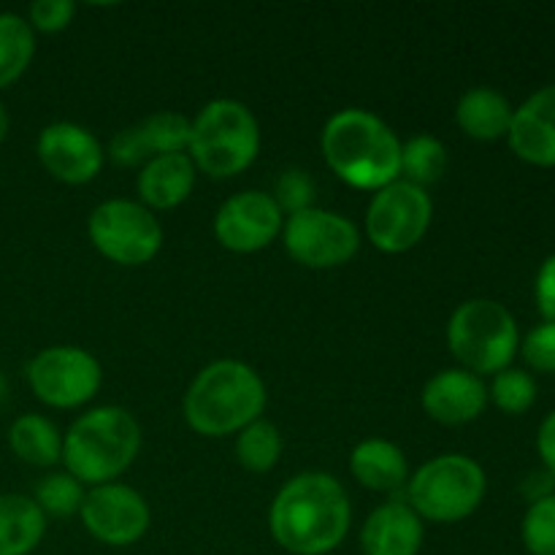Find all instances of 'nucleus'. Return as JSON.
Wrapping results in <instances>:
<instances>
[{"mask_svg": "<svg viewBox=\"0 0 555 555\" xmlns=\"http://www.w3.org/2000/svg\"><path fill=\"white\" fill-rule=\"evenodd\" d=\"M9 128H11L9 112H5L3 101H0V144H3V141H5V135H9Z\"/></svg>", "mask_w": 555, "mask_h": 555, "instance_id": "e433bc0d", "label": "nucleus"}, {"mask_svg": "<svg viewBox=\"0 0 555 555\" xmlns=\"http://www.w3.org/2000/svg\"><path fill=\"white\" fill-rule=\"evenodd\" d=\"M9 448L22 464L36 469H54L63 464V434L47 415L27 412L9 428Z\"/></svg>", "mask_w": 555, "mask_h": 555, "instance_id": "4be33fe9", "label": "nucleus"}, {"mask_svg": "<svg viewBox=\"0 0 555 555\" xmlns=\"http://www.w3.org/2000/svg\"><path fill=\"white\" fill-rule=\"evenodd\" d=\"M352 504L328 472H301L276 491L269 507L271 540L291 555H328L347 540Z\"/></svg>", "mask_w": 555, "mask_h": 555, "instance_id": "f257e3e1", "label": "nucleus"}, {"mask_svg": "<svg viewBox=\"0 0 555 555\" xmlns=\"http://www.w3.org/2000/svg\"><path fill=\"white\" fill-rule=\"evenodd\" d=\"M92 247L112 263L135 269L157 258L163 249V225L155 211L130 198H108L87 217Z\"/></svg>", "mask_w": 555, "mask_h": 555, "instance_id": "6e6552de", "label": "nucleus"}, {"mask_svg": "<svg viewBox=\"0 0 555 555\" xmlns=\"http://www.w3.org/2000/svg\"><path fill=\"white\" fill-rule=\"evenodd\" d=\"M188 155L206 177H238L260 155L258 117L236 98H215L193 117Z\"/></svg>", "mask_w": 555, "mask_h": 555, "instance_id": "39448f33", "label": "nucleus"}, {"mask_svg": "<svg viewBox=\"0 0 555 555\" xmlns=\"http://www.w3.org/2000/svg\"><path fill=\"white\" fill-rule=\"evenodd\" d=\"M81 526L92 540L108 547H130L146 537L152 526V509L144 493L125 482H106L85 493L79 509Z\"/></svg>", "mask_w": 555, "mask_h": 555, "instance_id": "f8f14e48", "label": "nucleus"}, {"mask_svg": "<svg viewBox=\"0 0 555 555\" xmlns=\"http://www.w3.org/2000/svg\"><path fill=\"white\" fill-rule=\"evenodd\" d=\"M507 144L518 160L537 168H555V85L531 92L515 106Z\"/></svg>", "mask_w": 555, "mask_h": 555, "instance_id": "dca6fc26", "label": "nucleus"}, {"mask_svg": "<svg viewBox=\"0 0 555 555\" xmlns=\"http://www.w3.org/2000/svg\"><path fill=\"white\" fill-rule=\"evenodd\" d=\"M448 146L431 133H417L401 141V177L404 182L428 190L448 171Z\"/></svg>", "mask_w": 555, "mask_h": 555, "instance_id": "b1692460", "label": "nucleus"}, {"mask_svg": "<svg viewBox=\"0 0 555 555\" xmlns=\"http://www.w3.org/2000/svg\"><path fill=\"white\" fill-rule=\"evenodd\" d=\"M282 448L285 444H282L280 428L266 417H258L247 428H242L233 442L236 461L242 464V469L253 472V475H269L280 464Z\"/></svg>", "mask_w": 555, "mask_h": 555, "instance_id": "393cba45", "label": "nucleus"}, {"mask_svg": "<svg viewBox=\"0 0 555 555\" xmlns=\"http://www.w3.org/2000/svg\"><path fill=\"white\" fill-rule=\"evenodd\" d=\"M135 130L150 160L160 155H188L193 119L179 112H155L135 122Z\"/></svg>", "mask_w": 555, "mask_h": 555, "instance_id": "a878e982", "label": "nucleus"}, {"mask_svg": "<svg viewBox=\"0 0 555 555\" xmlns=\"http://www.w3.org/2000/svg\"><path fill=\"white\" fill-rule=\"evenodd\" d=\"M285 215L271 193L242 190L231 195L215 215V238L236 255H253L271 247L282 236Z\"/></svg>", "mask_w": 555, "mask_h": 555, "instance_id": "ddd939ff", "label": "nucleus"}, {"mask_svg": "<svg viewBox=\"0 0 555 555\" xmlns=\"http://www.w3.org/2000/svg\"><path fill=\"white\" fill-rule=\"evenodd\" d=\"M195 171L190 155H160L146 160L135 177V193L139 204L150 211H171L182 206L193 195Z\"/></svg>", "mask_w": 555, "mask_h": 555, "instance_id": "a211bd4d", "label": "nucleus"}, {"mask_svg": "<svg viewBox=\"0 0 555 555\" xmlns=\"http://www.w3.org/2000/svg\"><path fill=\"white\" fill-rule=\"evenodd\" d=\"M74 16L76 3H70V0H36L27 9L25 20L33 27V33L54 36V33H63L74 22Z\"/></svg>", "mask_w": 555, "mask_h": 555, "instance_id": "2f4dec72", "label": "nucleus"}, {"mask_svg": "<svg viewBox=\"0 0 555 555\" xmlns=\"http://www.w3.org/2000/svg\"><path fill=\"white\" fill-rule=\"evenodd\" d=\"M271 198L276 201V206H280V211L285 217L312 209L314 179L309 177V171H304V168H285V171L276 177Z\"/></svg>", "mask_w": 555, "mask_h": 555, "instance_id": "c756f323", "label": "nucleus"}, {"mask_svg": "<svg viewBox=\"0 0 555 555\" xmlns=\"http://www.w3.org/2000/svg\"><path fill=\"white\" fill-rule=\"evenodd\" d=\"M139 450L141 426L133 412L117 404L92 406L63 434V469L85 488L119 482Z\"/></svg>", "mask_w": 555, "mask_h": 555, "instance_id": "20e7f679", "label": "nucleus"}, {"mask_svg": "<svg viewBox=\"0 0 555 555\" xmlns=\"http://www.w3.org/2000/svg\"><path fill=\"white\" fill-rule=\"evenodd\" d=\"M520 493H524L529 504L542 502V499L547 496H555V475H551L547 469L531 472V475L524 480V486H520Z\"/></svg>", "mask_w": 555, "mask_h": 555, "instance_id": "c9c22d12", "label": "nucleus"}, {"mask_svg": "<svg viewBox=\"0 0 555 555\" xmlns=\"http://www.w3.org/2000/svg\"><path fill=\"white\" fill-rule=\"evenodd\" d=\"M520 356L534 372L555 374V323L542 320L540 325H534L526 339H520Z\"/></svg>", "mask_w": 555, "mask_h": 555, "instance_id": "7c9ffc66", "label": "nucleus"}, {"mask_svg": "<svg viewBox=\"0 0 555 555\" xmlns=\"http://www.w3.org/2000/svg\"><path fill=\"white\" fill-rule=\"evenodd\" d=\"M515 106L493 87H472L455 103V125L475 141L507 139Z\"/></svg>", "mask_w": 555, "mask_h": 555, "instance_id": "aec40b11", "label": "nucleus"}, {"mask_svg": "<svg viewBox=\"0 0 555 555\" xmlns=\"http://www.w3.org/2000/svg\"><path fill=\"white\" fill-rule=\"evenodd\" d=\"M106 157H112V160L122 168H141L146 160H150V155H146L144 144H141V139H139V130H135V125H130V128H122L119 133H114V139L108 141Z\"/></svg>", "mask_w": 555, "mask_h": 555, "instance_id": "473e14b6", "label": "nucleus"}, {"mask_svg": "<svg viewBox=\"0 0 555 555\" xmlns=\"http://www.w3.org/2000/svg\"><path fill=\"white\" fill-rule=\"evenodd\" d=\"M282 244H285V253L304 269H339L350 263L361 249V228L347 215L312 206V209L285 217Z\"/></svg>", "mask_w": 555, "mask_h": 555, "instance_id": "9b49d317", "label": "nucleus"}, {"mask_svg": "<svg viewBox=\"0 0 555 555\" xmlns=\"http://www.w3.org/2000/svg\"><path fill=\"white\" fill-rule=\"evenodd\" d=\"M434 222V201L428 190L396 179L388 188L372 193L363 217L369 244L385 255L415 249Z\"/></svg>", "mask_w": 555, "mask_h": 555, "instance_id": "9d476101", "label": "nucleus"}, {"mask_svg": "<svg viewBox=\"0 0 555 555\" xmlns=\"http://www.w3.org/2000/svg\"><path fill=\"white\" fill-rule=\"evenodd\" d=\"M350 475L356 477L358 486L396 499L404 493L412 469L406 453L399 444L390 442V439L372 437L352 448Z\"/></svg>", "mask_w": 555, "mask_h": 555, "instance_id": "6ab92c4d", "label": "nucleus"}, {"mask_svg": "<svg viewBox=\"0 0 555 555\" xmlns=\"http://www.w3.org/2000/svg\"><path fill=\"white\" fill-rule=\"evenodd\" d=\"M36 57V33L25 16L0 14V90L16 85Z\"/></svg>", "mask_w": 555, "mask_h": 555, "instance_id": "5701e85b", "label": "nucleus"}, {"mask_svg": "<svg viewBox=\"0 0 555 555\" xmlns=\"http://www.w3.org/2000/svg\"><path fill=\"white\" fill-rule=\"evenodd\" d=\"M534 301L545 323H555V253L542 260L534 280Z\"/></svg>", "mask_w": 555, "mask_h": 555, "instance_id": "72a5a7b5", "label": "nucleus"}, {"mask_svg": "<svg viewBox=\"0 0 555 555\" xmlns=\"http://www.w3.org/2000/svg\"><path fill=\"white\" fill-rule=\"evenodd\" d=\"M266 383L249 363L220 358L201 369L182 399L184 423L198 437H236L242 428L263 417Z\"/></svg>", "mask_w": 555, "mask_h": 555, "instance_id": "7ed1b4c3", "label": "nucleus"}, {"mask_svg": "<svg viewBox=\"0 0 555 555\" xmlns=\"http://www.w3.org/2000/svg\"><path fill=\"white\" fill-rule=\"evenodd\" d=\"M320 152L336 179L352 190L377 193L401 177V139L369 108H341L328 117Z\"/></svg>", "mask_w": 555, "mask_h": 555, "instance_id": "f03ea898", "label": "nucleus"}, {"mask_svg": "<svg viewBox=\"0 0 555 555\" xmlns=\"http://www.w3.org/2000/svg\"><path fill=\"white\" fill-rule=\"evenodd\" d=\"M25 379L30 393L52 410H79L90 404L103 385V366L90 350L52 345L27 361Z\"/></svg>", "mask_w": 555, "mask_h": 555, "instance_id": "1a4fd4ad", "label": "nucleus"}, {"mask_svg": "<svg viewBox=\"0 0 555 555\" xmlns=\"http://www.w3.org/2000/svg\"><path fill=\"white\" fill-rule=\"evenodd\" d=\"M448 347L459 369L477 377H493L513 366L520 352L518 320L493 298H469L450 314Z\"/></svg>", "mask_w": 555, "mask_h": 555, "instance_id": "0eeeda50", "label": "nucleus"}, {"mask_svg": "<svg viewBox=\"0 0 555 555\" xmlns=\"http://www.w3.org/2000/svg\"><path fill=\"white\" fill-rule=\"evenodd\" d=\"M537 453L542 459V469L555 475V410L540 423V431H537Z\"/></svg>", "mask_w": 555, "mask_h": 555, "instance_id": "f704fd0d", "label": "nucleus"}, {"mask_svg": "<svg viewBox=\"0 0 555 555\" xmlns=\"http://www.w3.org/2000/svg\"><path fill=\"white\" fill-rule=\"evenodd\" d=\"M87 488L76 480L68 472H49L47 477H41L33 491V502L38 504L43 515L57 520H68L74 515H79L81 502H85Z\"/></svg>", "mask_w": 555, "mask_h": 555, "instance_id": "bb28decb", "label": "nucleus"}, {"mask_svg": "<svg viewBox=\"0 0 555 555\" xmlns=\"http://www.w3.org/2000/svg\"><path fill=\"white\" fill-rule=\"evenodd\" d=\"M5 399H9V379H5V374L0 372V406H3Z\"/></svg>", "mask_w": 555, "mask_h": 555, "instance_id": "4c0bfd02", "label": "nucleus"}, {"mask_svg": "<svg viewBox=\"0 0 555 555\" xmlns=\"http://www.w3.org/2000/svg\"><path fill=\"white\" fill-rule=\"evenodd\" d=\"M423 542H426V524L404 502V496L388 499L363 520V555H417L423 551Z\"/></svg>", "mask_w": 555, "mask_h": 555, "instance_id": "f3484780", "label": "nucleus"}, {"mask_svg": "<svg viewBox=\"0 0 555 555\" xmlns=\"http://www.w3.org/2000/svg\"><path fill=\"white\" fill-rule=\"evenodd\" d=\"M537 393H540V388H537L534 374L509 366L493 374L488 401H493V406L504 415H526L537 404Z\"/></svg>", "mask_w": 555, "mask_h": 555, "instance_id": "cd10ccee", "label": "nucleus"}, {"mask_svg": "<svg viewBox=\"0 0 555 555\" xmlns=\"http://www.w3.org/2000/svg\"><path fill=\"white\" fill-rule=\"evenodd\" d=\"M47 515L25 493H0V555H30L47 534Z\"/></svg>", "mask_w": 555, "mask_h": 555, "instance_id": "412c9836", "label": "nucleus"}, {"mask_svg": "<svg viewBox=\"0 0 555 555\" xmlns=\"http://www.w3.org/2000/svg\"><path fill=\"white\" fill-rule=\"evenodd\" d=\"M36 155L49 177L70 188L90 184L106 166V150L98 135L85 125L68 119L49 122L38 133Z\"/></svg>", "mask_w": 555, "mask_h": 555, "instance_id": "4468645a", "label": "nucleus"}, {"mask_svg": "<svg viewBox=\"0 0 555 555\" xmlns=\"http://www.w3.org/2000/svg\"><path fill=\"white\" fill-rule=\"evenodd\" d=\"M421 406L439 426H466L486 412L488 385L466 369H442L423 385Z\"/></svg>", "mask_w": 555, "mask_h": 555, "instance_id": "2eb2a0df", "label": "nucleus"}, {"mask_svg": "<svg viewBox=\"0 0 555 555\" xmlns=\"http://www.w3.org/2000/svg\"><path fill=\"white\" fill-rule=\"evenodd\" d=\"M520 540L531 555H555V496L529 504L520 524Z\"/></svg>", "mask_w": 555, "mask_h": 555, "instance_id": "c85d7f7f", "label": "nucleus"}, {"mask_svg": "<svg viewBox=\"0 0 555 555\" xmlns=\"http://www.w3.org/2000/svg\"><path fill=\"white\" fill-rule=\"evenodd\" d=\"M488 493L486 469L464 453H442L410 475L404 502L423 524H461L480 509Z\"/></svg>", "mask_w": 555, "mask_h": 555, "instance_id": "423d86ee", "label": "nucleus"}]
</instances>
